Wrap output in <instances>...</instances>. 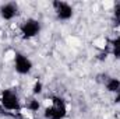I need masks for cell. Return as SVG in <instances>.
<instances>
[{
	"mask_svg": "<svg viewBox=\"0 0 120 119\" xmlns=\"http://www.w3.org/2000/svg\"><path fill=\"white\" fill-rule=\"evenodd\" d=\"M25 108H27L30 112H38V111L41 109V101H38V98L32 95L30 99L27 101V104H25Z\"/></svg>",
	"mask_w": 120,
	"mask_h": 119,
	"instance_id": "cell-9",
	"label": "cell"
},
{
	"mask_svg": "<svg viewBox=\"0 0 120 119\" xmlns=\"http://www.w3.org/2000/svg\"><path fill=\"white\" fill-rule=\"evenodd\" d=\"M0 107L10 112H20L22 105L18 92L14 88H4L0 92Z\"/></svg>",
	"mask_w": 120,
	"mask_h": 119,
	"instance_id": "cell-2",
	"label": "cell"
},
{
	"mask_svg": "<svg viewBox=\"0 0 120 119\" xmlns=\"http://www.w3.org/2000/svg\"><path fill=\"white\" fill-rule=\"evenodd\" d=\"M110 53H112L113 58L120 59V35L115 36L110 41Z\"/></svg>",
	"mask_w": 120,
	"mask_h": 119,
	"instance_id": "cell-8",
	"label": "cell"
},
{
	"mask_svg": "<svg viewBox=\"0 0 120 119\" xmlns=\"http://www.w3.org/2000/svg\"><path fill=\"white\" fill-rule=\"evenodd\" d=\"M13 64H14V70L15 73L21 74V76H27L30 74L34 69V63L32 60L22 52H15L14 58H13Z\"/></svg>",
	"mask_w": 120,
	"mask_h": 119,
	"instance_id": "cell-5",
	"label": "cell"
},
{
	"mask_svg": "<svg viewBox=\"0 0 120 119\" xmlns=\"http://www.w3.org/2000/svg\"><path fill=\"white\" fill-rule=\"evenodd\" d=\"M42 91H43V83L41 80H36L34 83V87H32V95L34 97H38Z\"/></svg>",
	"mask_w": 120,
	"mask_h": 119,
	"instance_id": "cell-11",
	"label": "cell"
},
{
	"mask_svg": "<svg viewBox=\"0 0 120 119\" xmlns=\"http://www.w3.org/2000/svg\"><path fill=\"white\" fill-rule=\"evenodd\" d=\"M52 7L55 11V16L59 21H70L74 16V7L63 0H53Z\"/></svg>",
	"mask_w": 120,
	"mask_h": 119,
	"instance_id": "cell-4",
	"label": "cell"
},
{
	"mask_svg": "<svg viewBox=\"0 0 120 119\" xmlns=\"http://www.w3.org/2000/svg\"><path fill=\"white\" fill-rule=\"evenodd\" d=\"M42 31V24L39 20L36 18H27L24 20L21 24H20V36L24 39V41H30L36 38Z\"/></svg>",
	"mask_w": 120,
	"mask_h": 119,
	"instance_id": "cell-3",
	"label": "cell"
},
{
	"mask_svg": "<svg viewBox=\"0 0 120 119\" xmlns=\"http://www.w3.org/2000/svg\"><path fill=\"white\" fill-rule=\"evenodd\" d=\"M20 13V6L15 1H7L0 6V17L4 21H11L14 20Z\"/></svg>",
	"mask_w": 120,
	"mask_h": 119,
	"instance_id": "cell-6",
	"label": "cell"
},
{
	"mask_svg": "<svg viewBox=\"0 0 120 119\" xmlns=\"http://www.w3.org/2000/svg\"><path fill=\"white\" fill-rule=\"evenodd\" d=\"M67 116V102L60 95L50 97V105L43 109L45 119H64Z\"/></svg>",
	"mask_w": 120,
	"mask_h": 119,
	"instance_id": "cell-1",
	"label": "cell"
},
{
	"mask_svg": "<svg viewBox=\"0 0 120 119\" xmlns=\"http://www.w3.org/2000/svg\"><path fill=\"white\" fill-rule=\"evenodd\" d=\"M103 87L106 88L108 92L112 94H117V91L120 90V80L117 77H112V76H106L103 80Z\"/></svg>",
	"mask_w": 120,
	"mask_h": 119,
	"instance_id": "cell-7",
	"label": "cell"
},
{
	"mask_svg": "<svg viewBox=\"0 0 120 119\" xmlns=\"http://www.w3.org/2000/svg\"><path fill=\"white\" fill-rule=\"evenodd\" d=\"M112 20H113V25H120V1H117L113 6V13H112Z\"/></svg>",
	"mask_w": 120,
	"mask_h": 119,
	"instance_id": "cell-10",
	"label": "cell"
},
{
	"mask_svg": "<svg viewBox=\"0 0 120 119\" xmlns=\"http://www.w3.org/2000/svg\"><path fill=\"white\" fill-rule=\"evenodd\" d=\"M115 102L116 104H120V90L117 91V94H115Z\"/></svg>",
	"mask_w": 120,
	"mask_h": 119,
	"instance_id": "cell-12",
	"label": "cell"
}]
</instances>
